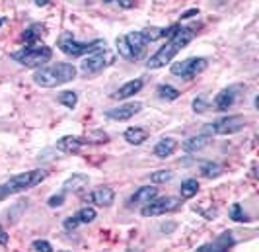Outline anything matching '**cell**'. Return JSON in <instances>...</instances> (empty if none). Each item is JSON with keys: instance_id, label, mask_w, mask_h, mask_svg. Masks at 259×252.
Segmentation results:
<instances>
[{"instance_id": "obj_1", "label": "cell", "mask_w": 259, "mask_h": 252, "mask_svg": "<svg viewBox=\"0 0 259 252\" xmlns=\"http://www.w3.org/2000/svg\"><path fill=\"white\" fill-rule=\"evenodd\" d=\"M193 38H195L193 27L180 26V29H178L174 35H169L168 41L148 59L146 66H148V68H162V66H166L168 63H171V59L180 53L182 49H185V45L193 40Z\"/></svg>"}, {"instance_id": "obj_2", "label": "cell", "mask_w": 259, "mask_h": 252, "mask_svg": "<svg viewBox=\"0 0 259 252\" xmlns=\"http://www.w3.org/2000/svg\"><path fill=\"white\" fill-rule=\"evenodd\" d=\"M76 77V68L70 63H55L49 66H41L33 73V82L41 88H57L61 84H66Z\"/></svg>"}, {"instance_id": "obj_3", "label": "cell", "mask_w": 259, "mask_h": 252, "mask_svg": "<svg viewBox=\"0 0 259 252\" xmlns=\"http://www.w3.org/2000/svg\"><path fill=\"white\" fill-rule=\"evenodd\" d=\"M57 47L65 55L70 57H82V55H90L94 51L105 49L104 40H94V41H76V38L72 35V31H63L57 40Z\"/></svg>"}, {"instance_id": "obj_4", "label": "cell", "mask_w": 259, "mask_h": 252, "mask_svg": "<svg viewBox=\"0 0 259 252\" xmlns=\"http://www.w3.org/2000/svg\"><path fill=\"white\" fill-rule=\"evenodd\" d=\"M115 43L119 55L127 61H141L146 51V45H148L143 31H131L127 35H119Z\"/></svg>"}, {"instance_id": "obj_5", "label": "cell", "mask_w": 259, "mask_h": 252, "mask_svg": "<svg viewBox=\"0 0 259 252\" xmlns=\"http://www.w3.org/2000/svg\"><path fill=\"white\" fill-rule=\"evenodd\" d=\"M10 57L27 68H37V66H43L45 63L51 61L53 49L47 45H29V47H24L20 51H14Z\"/></svg>"}, {"instance_id": "obj_6", "label": "cell", "mask_w": 259, "mask_h": 252, "mask_svg": "<svg viewBox=\"0 0 259 252\" xmlns=\"http://www.w3.org/2000/svg\"><path fill=\"white\" fill-rule=\"evenodd\" d=\"M45 178H47V170L37 168V170H29V172H22V174L12 176V178L4 184V188H6L8 196H12V194H20V192H24V190H29V188H35L37 184H41Z\"/></svg>"}, {"instance_id": "obj_7", "label": "cell", "mask_w": 259, "mask_h": 252, "mask_svg": "<svg viewBox=\"0 0 259 252\" xmlns=\"http://www.w3.org/2000/svg\"><path fill=\"white\" fill-rule=\"evenodd\" d=\"M244 127H246L244 116H228V118L207 123L203 127V133H207V135H232V133L242 131Z\"/></svg>"}, {"instance_id": "obj_8", "label": "cell", "mask_w": 259, "mask_h": 252, "mask_svg": "<svg viewBox=\"0 0 259 252\" xmlns=\"http://www.w3.org/2000/svg\"><path fill=\"white\" fill-rule=\"evenodd\" d=\"M182 207V199L174 198V196H166V198L152 199L148 203H144L141 209L143 217H158V215H166V213H174Z\"/></svg>"}, {"instance_id": "obj_9", "label": "cell", "mask_w": 259, "mask_h": 252, "mask_svg": "<svg viewBox=\"0 0 259 252\" xmlns=\"http://www.w3.org/2000/svg\"><path fill=\"white\" fill-rule=\"evenodd\" d=\"M207 59L205 57H191V59H185V61H178L171 65V75L180 77V79H193L197 75H201L205 68H207Z\"/></svg>"}, {"instance_id": "obj_10", "label": "cell", "mask_w": 259, "mask_h": 252, "mask_svg": "<svg viewBox=\"0 0 259 252\" xmlns=\"http://www.w3.org/2000/svg\"><path fill=\"white\" fill-rule=\"evenodd\" d=\"M113 61V55L107 53V49H100V51H94L92 55H88L84 61H82V73L84 75H96L100 70H104L105 66Z\"/></svg>"}, {"instance_id": "obj_11", "label": "cell", "mask_w": 259, "mask_h": 252, "mask_svg": "<svg viewBox=\"0 0 259 252\" xmlns=\"http://www.w3.org/2000/svg\"><path fill=\"white\" fill-rule=\"evenodd\" d=\"M244 90V86L242 84H234V86H228V88H224L217 98H214V107L219 110V112H226V110H230V107L236 104V100H238V96Z\"/></svg>"}, {"instance_id": "obj_12", "label": "cell", "mask_w": 259, "mask_h": 252, "mask_svg": "<svg viewBox=\"0 0 259 252\" xmlns=\"http://www.w3.org/2000/svg\"><path fill=\"white\" fill-rule=\"evenodd\" d=\"M141 110H143V104H141V102H129V104H123V106H119V107L107 110V112H105V118L115 120V121H127V120H131L133 116H137Z\"/></svg>"}, {"instance_id": "obj_13", "label": "cell", "mask_w": 259, "mask_h": 252, "mask_svg": "<svg viewBox=\"0 0 259 252\" xmlns=\"http://www.w3.org/2000/svg\"><path fill=\"white\" fill-rule=\"evenodd\" d=\"M234 244H236V239H234V235L230 231H226V233H222L219 235L217 239L212 240V242H208V244H203L199 252H222V250H230Z\"/></svg>"}, {"instance_id": "obj_14", "label": "cell", "mask_w": 259, "mask_h": 252, "mask_svg": "<svg viewBox=\"0 0 259 252\" xmlns=\"http://www.w3.org/2000/svg\"><path fill=\"white\" fill-rule=\"evenodd\" d=\"M88 143H92V141L86 139V137H72V135H66V137L57 141V149H59L61 153L70 155V153H76L80 147L88 145Z\"/></svg>"}, {"instance_id": "obj_15", "label": "cell", "mask_w": 259, "mask_h": 252, "mask_svg": "<svg viewBox=\"0 0 259 252\" xmlns=\"http://www.w3.org/2000/svg\"><path fill=\"white\" fill-rule=\"evenodd\" d=\"M88 199H90L92 203L100 205V207H109V205L113 203V199H115V192L109 186H102V188H98Z\"/></svg>"}, {"instance_id": "obj_16", "label": "cell", "mask_w": 259, "mask_h": 252, "mask_svg": "<svg viewBox=\"0 0 259 252\" xmlns=\"http://www.w3.org/2000/svg\"><path fill=\"white\" fill-rule=\"evenodd\" d=\"M88 182H90V178H88V174H72L70 178H66L65 184H63V192L65 194H70V192H80V190H84V188L88 186Z\"/></svg>"}, {"instance_id": "obj_17", "label": "cell", "mask_w": 259, "mask_h": 252, "mask_svg": "<svg viewBox=\"0 0 259 252\" xmlns=\"http://www.w3.org/2000/svg\"><path fill=\"white\" fill-rule=\"evenodd\" d=\"M141 88H143V80L141 79H135L127 82V84H123L119 90L111 94V98H115V100H127L131 96H135V94L141 92Z\"/></svg>"}, {"instance_id": "obj_18", "label": "cell", "mask_w": 259, "mask_h": 252, "mask_svg": "<svg viewBox=\"0 0 259 252\" xmlns=\"http://www.w3.org/2000/svg\"><path fill=\"white\" fill-rule=\"evenodd\" d=\"M176 149H178V141L176 139H171V137H164V139H160L154 147V157L158 159H166V157H171L174 153H176Z\"/></svg>"}, {"instance_id": "obj_19", "label": "cell", "mask_w": 259, "mask_h": 252, "mask_svg": "<svg viewBox=\"0 0 259 252\" xmlns=\"http://www.w3.org/2000/svg\"><path fill=\"white\" fill-rule=\"evenodd\" d=\"M208 143H210V135L201 133V135H197V137L187 139V141L183 143V151H185V153H199V151H203Z\"/></svg>"}, {"instance_id": "obj_20", "label": "cell", "mask_w": 259, "mask_h": 252, "mask_svg": "<svg viewBox=\"0 0 259 252\" xmlns=\"http://www.w3.org/2000/svg\"><path fill=\"white\" fill-rule=\"evenodd\" d=\"M156 196H158V188L143 186L131 196V203H148V201H152Z\"/></svg>"}, {"instance_id": "obj_21", "label": "cell", "mask_w": 259, "mask_h": 252, "mask_svg": "<svg viewBox=\"0 0 259 252\" xmlns=\"http://www.w3.org/2000/svg\"><path fill=\"white\" fill-rule=\"evenodd\" d=\"M123 137H125V141L131 143V145H141V143H144L148 139V131L143 129V127H129Z\"/></svg>"}, {"instance_id": "obj_22", "label": "cell", "mask_w": 259, "mask_h": 252, "mask_svg": "<svg viewBox=\"0 0 259 252\" xmlns=\"http://www.w3.org/2000/svg\"><path fill=\"white\" fill-rule=\"evenodd\" d=\"M43 33H45V26H43V24H31V26L22 33V40L26 41L27 45H33Z\"/></svg>"}, {"instance_id": "obj_23", "label": "cell", "mask_w": 259, "mask_h": 252, "mask_svg": "<svg viewBox=\"0 0 259 252\" xmlns=\"http://www.w3.org/2000/svg\"><path fill=\"white\" fill-rule=\"evenodd\" d=\"M180 192H182V198L191 199L193 196H197V192H199V182H197L195 178H187V180H183L182 182Z\"/></svg>"}, {"instance_id": "obj_24", "label": "cell", "mask_w": 259, "mask_h": 252, "mask_svg": "<svg viewBox=\"0 0 259 252\" xmlns=\"http://www.w3.org/2000/svg\"><path fill=\"white\" fill-rule=\"evenodd\" d=\"M156 94H158L162 100H169V102L180 98V90L174 88V86H169V84H160V86L156 88Z\"/></svg>"}, {"instance_id": "obj_25", "label": "cell", "mask_w": 259, "mask_h": 252, "mask_svg": "<svg viewBox=\"0 0 259 252\" xmlns=\"http://www.w3.org/2000/svg\"><path fill=\"white\" fill-rule=\"evenodd\" d=\"M59 104H63V106L68 107V110H74V107H76V104H78V94L70 92V90L61 92V94H59Z\"/></svg>"}, {"instance_id": "obj_26", "label": "cell", "mask_w": 259, "mask_h": 252, "mask_svg": "<svg viewBox=\"0 0 259 252\" xmlns=\"http://www.w3.org/2000/svg\"><path fill=\"white\" fill-rule=\"evenodd\" d=\"M222 172V168L219 164H214V162H205V164H201V174L205 176V178H219Z\"/></svg>"}, {"instance_id": "obj_27", "label": "cell", "mask_w": 259, "mask_h": 252, "mask_svg": "<svg viewBox=\"0 0 259 252\" xmlns=\"http://www.w3.org/2000/svg\"><path fill=\"white\" fill-rule=\"evenodd\" d=\"M74 217L78 219V223H92L96 219V209L94 207H82Z\"/></svg>"}, {"instance_id": "obj_28", "label": "cell", "mask_w": 259, "mask_h": 252, "mask_svg": "<svg viewBox=\"0 0 259 252\" xmlns=\"http://www.w3.org/2000/svg\"><path fill=\"white\" fill-rule=\"evenodd\" d=\"M230 219L238 221V223H247V221H249V217H247L246 213H244V209H242V205H240V203H234V205H232Z\"/></svg>"}, {"instance_id": "obj_29", "label": "cell", "mask_w": 259, "mask_h": 252, "mask_svg": "<svg viewBox=\"0 0 259 252\" xmlns=\"http://www.w3.org/2000/svg\"><path fill=\"white\" fill-rule=\"evenodd\" d=\"M171 178H174V172H171V170H158V172H154L150 176V180H152L154 184H166Z\"/></svg>"}, {"instance_id": "obj_30", "label": "cell", "mask_w": 259, "mask_h": 252, "mask_svg": "<svg viewBox=\"0 0 259 252\" xmlns=\"http://www.w3.org/2000/svg\"><path fill=\"white\" fill-rule=\"evenodd\" d=\"M193 110L197 114H203V112H207L208 110V102L203 98V96H199V98H195L193 100Z\"/></svg>"}, {"instance_id": "obj_31", "label": "cell", "mask_w": 259, "mask_h": 252, "mask_svg": "<svg viewBox=\"0 0 259 252\" xmlns=\"http://www.w3.org/2000/svg\"><path fill=\"white\" fill-rule=\"evenodd\" d=\"M31 248H33V250H41V252L53 250L51 242H47V240H33V242H31Z\"/></svg>"}, {"instance_id": "obj_32", "label": "cell", "mask_w": 259, "mask_h": 252, "mask_svg": "<svg viewBox=\"0 0 259 252\" xmlns=\"http://www.w3.org/2000/svg\"><path fill=\"white\" fill-rule=\"evenodd\" d=\"M65 192H61V194H57V196H53L49 198V207H61L63 203H65Z\"/></svg>"}, {"instance_id": "obj_33", "label": "cell", "mask_w": 259, "mask_h": 252, "mask_svg": "<svg viewBox=\"0 0 259 252\" xmlns=\"http://www.w3.org/2000/svg\"><path fill=\"white\" fill-rule=\"evenodd\" d=\"M78 225H80V223H78V219L74 217V215H72V217H66V219H65V229H66V231H74Z\"/></svg>"}, {"instance_id": "obj_34", "label": "cell", "mask_w": 259, "mask_h": 252, "mask_svg": "<svg viewBox=\"0 0 259 252\" xmlns=\"http://www.w3.org/2000/svg\"><path fill=\"white\" fill-rule=\"evenodd\" d=\"M105 4H109V2H115V4H119L121 8H133L135 6V0H104Z\"/></svg>"}, {"instance_id": "obj_35", "label": "cell", "mask_w": 259, "mask_h": 252, "mask_svg": "<svg viewBox=\"0 0 259 252\" xmlns=\"http://www.w3.org/2000/svg\"><path fill=\"white\" fill-rule=\"evenodd\" d=\"M6 244H8V233L0 225V246H6Z\"/></svg>"}, {"instance_id": "obj_36", "label": "cell", "mask_w": 259, "mask_h": 252, "mask_svg": "<svg viewBox=\"0 0 259 252\" xmlns=\"http://www.w3.org/2000/svg\"><path fill=\"white\" fill-rule=\"evenodd\" d=\"M193 16H199V10L193 8V10H187V12L182 14V20H187V18H193Z\"/></svg>"}, {"instance_id": "obj_37", "label": "cell", "mask_w": 259, "mask_h": 252, "mask_svg": "<svg viewBox=\"0 0 259 252\" xmlns=\"http://www.w3.org/2000/svg\"><path fill=\"white\" fill-rule=\"evenodd\" d=\"M6 198H8V192H6V188H4V184H2V186H0V201Z\"/></svg>"}, {"instance_id": "obj_38", "label": "cell", "mask_w": 259, "mask_h": 252, "mask_svg": "<svg viewBox=\"0 0 259 252\" xmlns=\"http://www.w3.org/2000/svg\"><path fill=\"white\" fill-rule=\"evenodd\" d=\"M51 0H35V6H47Z\"/></svg>"}, {"instance_id": "obj_39", "label": "cell", "mask_w": 259, "mask_h": 252, "mask_svg": "<svg viewBox=\"0 0 259 252\" xmlns=\"http://www.w3.org/2000/svg\"><path fill=\"white\" fill-rule=\"evenodd\" d=\"M2 24H4V18H0V27H2Z\"/></svg>"}, {"instance_id": "obj_40", "label": "cell", "mask_w": 259, "mask_h": 252, "mask_svg": "<svg viewBox=\"0 0 259 252\" xmlns=\"http://www.w3.org/2000/svg\"><path fill=\"white\" fill-rule=\"evenodd\" d=\"M86 2H94V0H86Z\"/></svg>"}]
</instances>
